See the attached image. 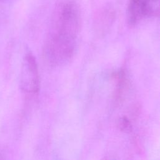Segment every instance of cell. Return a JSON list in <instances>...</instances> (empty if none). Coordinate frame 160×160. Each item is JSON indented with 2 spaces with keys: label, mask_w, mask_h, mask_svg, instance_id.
Returning a JSON list of instances; mask_svg holds the SVG:
<instances>
[{
  "label": "cell",
  "mask_w": 160,
  "mask_h": 160,
  "mask_svg": "<svg viewBox=\"0 0 160 160\" xmlns=\"http://www.w3.org/2000/svg\"><path fill=\"white\" fill-rule=\"evenodd\" d=\"M80 23L79 9L74 2L64 1L56 8L44 49L45 58L51 64L60 65L71 59Z\"/></svg>",
  "instance_id": "obj_1"
},
{
  "label": "cell",
  "mask_w": 160,
  "mask_h": 160,
  "mask_svg": "<svg viewBox=\"0 0 160 160\" xmlns=\"http://www.w3.org/2000/svg\"><path fill=\"white\" fill-rule=\"evenodd\" d=\"M21 86L23 91L36 94L39 89V76L34 56L28 52L24 59L21 76Z\"/></svg>",
  "instance_id": "obj_3"
},
{
  "label": "cell",
  "mask_w": 160,
  "mask_h": 160,
  "mask_svg": "<svg viewBox=\"0 0 160 160\" xmlns=\"http://www.w3.org/2000/svg\"><path fill=\"white\" fill-rule=\"evenodd\" d=\"M159 0H129L128 9V21L135 25L141 21L159 15Z\"/></svg>",
  "instance_id": "obj_2"
},
{
  "label": "cell",
  "mask_w": 160,
  "mask_h": 160,
  "mask_svg": "<svg viewBox=\"0 0 160 160\" xmlns=\"http://www.w3.org/2000/svg\"><path fill=\"white\" fill-rule=\"evenodd\" d=\"M118 126L119 127V129L121 131H129L132 128V126L129 119L126 116H123L120 118V119L119 120Z\"/></svg>",
  "instance_id": "obj_4"
}]
</instances>
